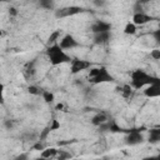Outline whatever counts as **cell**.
<instances>
[{"label":"cell","mask_w":160,"mask_h":160,"mask_svg":"<svg viewBox=\"0 0 160 160\" xmlns=\"http://www.w3.org/2000/svg\"><path fill=\"white\" fill-rule=\"evenodd\" d=\"M41 96H42L44 101H45V102H48V104L54 101V94H52V92H50V91H48V90H42Z\"/></svg>","instance_id":"44dd1931"},{"label":"cell","mask_w":160,"mask_h":160,"mask_svg":"<svg viewBox=\"0 0 160 160\" xmlns=\"http://www.w3.org/2000/svg\"><path fill=\"white\" fill-rule=\"evenodd\" d=\"M118 91H119V92L121 94V96H122V98H125V99H130V98L134 95L132 86H131V85H129V84H125V85H122V86L118 88Z\"/></svg>","instance_id":"4fadbf2b"},{"label":"cell","mask_w":160,"mask_h":160,"mask_svg":"<svg viewBox=\"0 0 160 160\" xmlns=\"http://www.w3.org/2000/svg\"><path fill=\"white\" fill-rule=\"evenodd\" d=\"M35 64H36V59H34V60L26 62V65L24 66V76H25L26 79H32V78L35 76V72H36V70H35Z\"/></svg>","instance_id":"7c38bea8"},{"label":"cell","mask_w":160,"mask_h":160,"mask_svg":"<svg viewBox=\"0 0 160 160\" xmlns=\"http://www.w3.org/2000/svg\"><path fill=\"white\" fill-rule=\"evenodd\" d=\"M151 0H138L136 2H139V4H141V5H145V4H148V2H150Z\"/></svg>","instance_id":"d6a6232c"},{"label":"cell","mask_w":160,"mask_h":160,"mask_svg":"<svg viewBox=\"0 0 160 160\" xmlns=\"http://www.w3.org/2000/svg\"><path fill=\"white\" fill-rule=\"evenodd\" d=\"M39 6L45 10H54L55 0H39Z\"/></svg>","instance_id":"2e32d148"},{"label":"cell","mask_w":160,"mask_h":160,"mask_svg":"<svg viewBox=\"0 0 160 160\" xmlns=\"http://www.w3.org/2000/svg\"><path fill=\"white\" fill-rule=\"evenodd\" d=\"M49 128H50V130H51V131L58 130V129H60V122H59L56 119H52V120H51V124L49 125Z\"/></svg>","instance_id":"d4e9b609"},{"label":"cell","mask_w":160,"mask_h":160,"mask_svg":"<svg viewBox=\"0 0 160 160\" xmlns=\"http://www.w3.org/2000/svg\"><path fill=\"white\" fill-rule=\"evenodd\" d=\"M6 1H9V0H0V2H6Z\"/></svg>","instance_id":"d590c367"},{"label":"cell","mask_w":160,"mask_h":160,"mask_svg":"<svg viewBox=\"0 0 160 160\" xmlns=\"http://www.w3.org/2000/svg\"><path fill=\"white\" fill-rule=\"evenodd\" d=\"M111 29V24L102 21V20H98L91 25V31L95 32H102V31H110Z\"/></svg>","instance_id":"30bf717a"},{"label":"cell","mask_w":160,"mask_h":160,"mask_svg":"<svg viewBox=\"0 0 160 160\" xmlns=\"http://www.w3.org/2000/svg\"><path fill=\"white\" fill-rule=\"evenodd\" d=\"M92 2H94L95 6H98V8H102V6H105L106 0H92Z\"/></svg>","instance_id":"f546056e"},{"label":"cell","mask_w":160,"mask_h":160,"mask_svg":"<svg viewBox=\"0 0 160 160\" xmlns=\"http://www.w3.org/2000/svg\"><path fill=\"white\" fill-rule=\"evenodd\" d=\"M28 92L31 94V95H40V94L42 92V89H39V88L35 86V85H30V86L28 88Z\"/></svg>","instance_id":"603a6c76"},{"label":"cell","mask_w":160,"mask_h":160,"mask_svg":"<svg viewBox=\"0 0 160 160\" xmlns=\"http://www.w3.org/2000/svg\"><path fill=\"white\" fill-rule=\"evenodd\" d=\"M105 121H108V114L104 112V111L98 112V114L94 115L92 119H91V122H92V125H95V126H99L100 124H102V122H105Z\"/></svg>","instance_id":"5bb4252c"},{"label":"cell","mask_w":160,"mask_h":160,"mask_svg":"<svg viewBox=\"0 0 160 160\" xmlns=\"http://www.w3.org/2000/svg\"><path fill=\"white\" fill-rule=\"evenodd\" d=\"M72 155L70 154V152H68V151H65V150H58V154H56V158L59 159V160H64V159H69V158H71Z\"/></svg>","instance_id":"7402d4cb"},{"label":"cell","mask_w":160,"mask_h":160,"mask_svg":"<svg viewBox=\"0 0 160 160\" xmlns=\"http://www.w3.org/2000/svg\"><path fill=\"white\" fill-rule=\"evenodd\" d=\"M155 82H160V79L158 76H152L148 72H145L141 69H136L134 71H131V86L132 89H141L144 86H148L150 84H155Z\"/></svg>","instance_id":"6da1fadb"},{"label":"cell","mask_w":160,"mask_h":160,"mask_svg":"<svg viewBox=\"0 0 160 160\" xmlns=\"http://www.w3.org/2000/svg\"><path fill=\"white\" fill-rule=\"evenodd\" d=\"M70 71H71V74H79V72H81V71H84V70H86V69H89V68H91V62L90 61H88V60H82V59H78V58H75V59H71V61H70Z\"/></svg>","instance_id":"5b68a950"},{"label":"cell","mask_w":160,"mask_h":160,"mask_svg":"<svg viewBox=\"0 0 160 160\" xmlns=\"http://www.w3.org/2000/svg\"><path fill=\"white\" fill-rule=\"evenodd\" d=\"M124 32L126 35H134L136 32V25L134 22H128L124 28Z\"/></svg>","instance_id":"ffe728a7"},{"label":"cell","mask_w":160,"mask_h":160,"mask_svg":"<svg viewBox=\"0 0 160 160\" xmlns=\"http://www.w3.org/2000/svg\"><path fill=\"white\" fill-rule=\"evenodd\" d=\"M60 35H61V30H60V29H58V30L52 31V32L50 34V36L48 38V46H49V45H52V44H55V42L59 40Z\"/></svg>","instance_id":"ac0fdd59"},{"label":"cell","mask_w":160,"mask_h":160,"mask_svg":"<svg viewBox=\"0 0 160 160\" xmlns=\"http://www.w3.org/2000/svg\"><path fill=\"white\" fill-rule=\"evenodd\" d=\"M50 131H51V130H50V128H49V126H46V128H45V129H44V130H42V131L40 132V136H39V140H41V141H44V140H45V139L48 138V135L50 134Z\"/></svg>","instance_id":"cb8c5ba5"},{"label":"cell","mask_w":160,"mask_h":160,"mask_svg":"<svg viewBox=\"0 0 160 160\" xmlns=\"http://www.w3.org/2000/svg\"><path fill=\"white\" fill-rule=\"evenodd\" d=\"M64 109V105L62 104H58L56 105V110H62Z\"/></svg>","instance_id":"836d02e7"},{"label":"cell","mask_w":160,"mask_h":160,"mask_svg":"<svg viewBox=\"0 0 160 160\" xmlns=\"http://www.w3.org/2000/svg\"><path fill=\"white\" fill-rule=\"evenodd\" d=\"M150 56H151L154 60H159V59H160V50H159V49L152 50L151 54H150Z\"/></svg>","instance_id":"4316f807"},{"label":"cell","mask_w":160,"mask_h":160,"mask_svg":"<svg viewBox=\"0 0 160 160\" xmlns=\"http://www.w3.org/2000/svg\"><path fill=\"white\" fill-rule=\"evenodd\" d=\"M59 45H60L61 49H72V48L79 46V42H78V40H76L72 35L66 34V35H64L62 39L60 40V44H59Z\"/></svg>","instance_id":"52a82bcc"},{"label":"cell","mask_w":160,"mask_h":160,"mask_svg":"<svg viewBox=\"0 0 160 160\" xmlns=\"http://www.w3.org/2000/svg\"><path fill=\"white\" fill-rule=\"evenodd\" d=\"M111 39L110 31H102V32H95L94 34V42L96 45H106Z\"/></svg>","instance_id":"9c48e42d"},{"label":"cell","mask_w":160,"mask_h":160,"mask_svg":"<svg viewBox=\"0 0 160 160\" xmlns=\"http://www.w3.org/2000/svg\"><path fill=\"white\" fill-rule=\"evenodd\" d=\"M109 131H111V132H128V129L119 126L114 120H111V121H109Z\"/></svg>","instance_id":"e0dca14e"},{"label":"cell","mask_w":160,"mask_h":160,"mask_svg":"<svg viewBox=\"0 0 160 160\" xmlns=\"http://www.w3.org/2000/svg\"><path fill=\"white\" fill-rule=\"evenodd\" d=\"M34 149H35V150H44V149H45V144H42V141L39 140V141L34 145Z\"/></svg>","instance_id":"f1b7e54d"},{"label":"cell","mask_w":160,"mask_h":160,"mask_svg":"<svg viewBox=\"0 0 160 160\" xmlns=\"http://www.w3.org/2000/svg\"><path fill=\"white\" fill-rule=\"evenodd\" d=\"M85 9L81 6H68V8H62L55 11V16L56 18H68V16H72V15H78L84 12Z\"/></svg>","instance_id":"8992f818"},{"label":"cell","mask_w":160,"mask_h":160,"mask_svg":"<svg viewBox=\"0 0 160 160\" xmlns=\"http://www.w3.org/2000/svg\"><path fill=\"white\" fill-rule=\"evenodd\" d=\"M46 55H48V58H49L50 64L54 65V66L71 61V58L64 51V49L60 48V45H59L58 42H55V44L48 46V49H46Z\"/></svg>","instance_id":"7a4b0ae2"},{"label":"cell","mask_w":160,"mask_h":160,"mask_svg":"<svg viewBox=\"0 0 160 160\" xmlns=\"http://www.w3.org/2000/svg\"><path fill=\"white\" fill-rule=\"evenodd\" d=\"M144 95L148 98H158L160 96V82H155V84H150L146 86V89L144 90Z\"/></svg>","instance_id":"8fae6325"},{"label":"cell","mask_w":160,"mask_h":160,"mask_svg":"<svg viewBox=\"0 0 160 160\" xmlns=\"http://www.w3.org/2000/svg\"><path fill=\"white\" fill-rule=\"evenodd\" d=\"M145 128H139V129H128V132H126V138H125V141L128 145H138V144H141L144 141V136L141 134V131L144 130Z\"/></svg>","instance_id":"277c9868"},{"label":"cell","mask_w":160,"mask_h":160,"mask_svg":"<svg viewBox=\"0 0 160 160\" xmlns=\"http://www.w3.org/2000/svg\"><path fill=\"white\" fill-rule=\"evenodd\" d=\"M5 98H4V84L0 81V105H4Z\"/></svg>","instance_id":"484cf974"},{"label":"cell","mask_w":160,"mask_h":160,"mask_svg":"<svg viewBox=\"0 0 160 160\" xmlns=\"http://www.w3.org/2000/svg\"><path fill=\"white\" fill-rule=\"evenodd\" d=\"M152 35H154L155 40L159 42L160 41V30H155V32H152Z\"/></svg>","instance_id":"1f68e13d"},{"label":"cell","mask_w":160,"mask_h":160,"mask_svg":"<svg viewBox=\"0 0 160 160\" xmlns=\"http://www.w3.org/2000/svg\"><path fill=\"white\" fill-rule=\"evenodd\" d=\"M152 20H154V18L148 15V14H145L144 11L142 12H135L134 16H132V22L135 25H144V24L150 22Z\"/></svg>","instance_id":"ba28073f"},{"label":"cell","mask_w":160,"mask_h":160,"mask_svg":"<svg viewBox=\"0 0 160 160\" xmlns=\"http://www.w3.org/2000/svg\"><path fill=\"white\" fill-rule=\"evenodd\" d=\"M89 81L96 85L102 82H112L115 81V78L106 70L105 66H100V68H92L89 71Z\"/></svg>","instance_id":"3957f363"},{"label":"cell","mask_w":160,"mask_h":160,"mask_svg":"<svg viewBox=\"0 0 160 160\" xmlns=\"http://www.w3.org/2000/svg\"><path fill=\"white\" fill-rule=\"evenodd\" d=\"M18 15V9L15 6H10L9 8V16L10 18H15Z\"/></svg>","instance_id":"83f0119b"},{"label":"cell","mask_w":160,"mask_h":160,"mask_svg":"<svg viewBox=\"0 0 160 160\" xmlns=\"http://www.w3.org/2000/svg\"><path fill=\"white\" fill-rule=\"evenodd\" d=\"M5 126H6L8 129H11V128L14 126V121H12V120H10V119L5 120Z\"/></svg>","instance_id":"4dcf8cb0"},{"label":"cell","mask_w":160,"mask_h":160,"mask_svg":"<svg viewBox=\"0 0 160 160\" xmlns=\"http://www.w3.org/2000/svg\"><path fill=\"white\" fill-rule=\"evenodd\" d=\"M4 35H5V32H4V31L0 29V38H1V36H4Z\"/></svg>","instance_id":"e575fe53"},{"label":"cell","mask_w":160,"mask_h":160,"mask_svg":"<svg viewBox=\"0 0 160 160\" xmlns=\"http://www.w3.org/2000/svg\"><path fill=\"white\" fill-rule=\"evenodd\" d=\"M149 141L151 144H156L160 141V129L155 128V129H150V134H149Z\"/></svg>","instance_id":"9a60e30c"},{"label":"cell","mask_w":160,"mask_h":160,"mask_svg":"<svg viewBox=\"0 0 160 160\" xmlns=\"http://www.w3.org/2000/svg\"><path fill=\"white\" fill-rule=\"evenodd\" d=\"M56 154H58V150L55 148H50V149H44L41 151V155L40 156L44 158V159H49V158H55Z\"/></svg>","instance_id":"d6986e66"}]
</instances>
